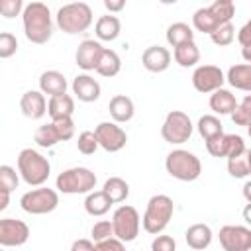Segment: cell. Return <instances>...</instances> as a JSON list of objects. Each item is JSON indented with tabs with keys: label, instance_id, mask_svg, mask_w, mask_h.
Returning <instances> with one entry per match:
<instances>
[{
	"label": "cell",
	"instance_id": "obj_1",
	"mask_svg": "<svg viewBox=\"0 0 251 251\" xmlns=\"http://www.w3.org/2000/svg\"><path fill=\"white\" fill-rule=\"evenodd\" d=\"M24 31L31 43H47L53 33L51 14L43 2H31L24 8Z\"/></svg>",
	"mask_w": 251,
	"mask_h": 251
},
{
	"label": "cell",
	"instance_id": "obj_2",
	"mask_svg": "<svg viewBox=\"0 0 251 251\" xmlns=\"http://www.w3.org/2000/svg\"><path fill=\"white\" fill-rule=\"evenodd\" d=\"M18 173L29 186H41L49 178L51 165L41 153L27 147V149H22L18 155Z\"/></svg>",
	"mask_w": 251,
	"mask_h": 251
},
{
	"label": "cell",
	"instance_id": "obj_3",
	"mask_svg": "<svg viewBox=\"0 0 251 251\" xmlns=\"http://www.w3.org/2000/svg\"><path fill=\"white\" fill-rule=\"evenodd\" d=\"M173 210H175V204L167 194L151 196L147 202L145 214H143V229L151 235L161 233L169 226V222L173 218Z\"/></svg>",
	"mask_w": 251,
	"mask_h": 251
},
{
	"label": "cell",
	"instance_id": "obj_4",
	"mask_svg": "<svg viewBox=\"0 0 251 251\" xmlns=\"http://www.w3.org/2000/svg\"><path fill=\"white\" fill-rule=\"evenodd\" d=\"M92 24V10L86 2H71L59 8L57 25L65 33H82Z\"/></svg>",
	"mask_w": 251,
	"mask_h": 251
},
{
	"label": "cell",
	"instance_id": "obj_5",
	"mask_svg": "<svg viewBox=\"0 0 251 251\" xmlns=\"http://www.w3.org/2000/svg\"><path fill=\"white\" fill-rule=\"evenodd\" d=\"M165 167H167V173L178 180H184V182H190V180H196L202 173V163L200 159L190 153V151H184V149H175L167 155L165 159Z\"/></svg>",
	"mask_w": 251,
	"mask_h": 251
},
{
	"label": "cell",
	"instance_id": "obj_6",
	"mask_svg": "<svg viewBox=\"0 0 251 251\" xmlns=\"http://www.w3.org/2000/svg\"><path fill=\"white\" fill-rule=\"evenodd\" d=\"M96 186V175L86 167H73L57 176V188L65 194H84Z\"/></svg>",
	"mask_w": 251,
	"mask_h": 251
},
{
	"label": "cell",
	"instance_id": "obj_7",
	"mask_svg": "<svg viewBox=\"0 0 251 251\" xmlns=\"http://www.w3.org/2000/svg\"><path fill=\"white\" fill-rule=\"evenodd\" d=\"M161 135L167 143H184L190 139L192 135V122L188 118V114L180 112V110H173L167 114L163 127H161Z\"/></svg>",
	"mask_w": 251,
	"mask_h": 251
},
{
	"label": "cell",
	"instance_id": "obj_8",
	"mask_svg": "<svg viewBox=\"0 0 251 251\" xmlns=\"http://www.w3.org/2000/svg\"><path fill=\"white\" fill-rule=\"evenodd\" d=\"M20 204H22L24 212L41 216V214H49V212H53L57 208L59 194L53 188H35V190L25 192L20 198Z\"/></svg>",
	"mask_w": 251,
	"mask_h": 251
},
{
	"label": "cell",
	"instance_id": "obj_9",
	"mask_svg": "<svg viewBox=\"0 0 251 251\" xmlns=\"http://www.w3.org/2000/svg\"><path fill=\"white\" fill-rule=\"evenodd\" d=\"M112 227H114V235L127 243L133 241L139 233V214L133 206H120L114 216H112Z\"/></svg>",
	"mask_w": 251,
	"mask_h": 251
},
{
	"label": "cell",
	"instance_id": "obj_10",
	"mask_svg": "<svg viewBox=\"0 0 251 251\" xmlns=\"http://www.w3.org/2000/svg\"><path fill=\"white\" fill-rule=\"evenodd\" d=\"M247 147H245V141L241 135H235V133H216L212 137L206 139V151L212 155V157H233V155H239L243 153Z\"/></svg>",
	"mask_w": 251,
	"mask_h": 251
},
{
	"label": "cell",
	"instance_id": "obj_11",
	"mask_svg": "<svg viewBox=\"0 0 251 251\" xmlns=\"http://www.w3.org/2000/svg\"><path fill=\"white\" fill-rule=\"evenodd\" d=\"M94 135H96V141L102 149L110 151V153H116L120 149L126 147V141H127V135L126 131L116 124V122H100L94 129Z\"/></svg>",
	"mask_w": 251,
	"mask_h": 251
},
{
	"label": "cell",
	"instance_id": "obj_12",
	"mask_svg": "<svg viewBox=\"0 0 251 251\" xmlns=\"http://www.w3.org/2000/svg\"><path fill=\"white\" fill-rule=\"evenodd\" d=\"M224 251H249L251 249V229L245 226H224L218 233Z\"/></svg>",
	"mask_w": 251,
	"mask_h": 251
},
{
	"label": "cell",
	"instance_id": "obj_13",
	"mask_svg": "<svg viewBox=\"0 0 251 251\" xmlns=\"http://www.w3.org/2000/svg\"><path fill=\"white\" fill-rule=\"evenodd\" d=\"M29 227L22 220L4 218L0 220V245L2 247H20L27 241Z\"/></svg>",
	"mask_w": 251,
	"mask_h": 251
},
{
	"label": "cell",
	"instance_id": "obj_14",
	"mask_svg": "<svg viewBox=\"0 0 251 251\" xmlns=\"http://www.w3.org/2000/svg\"><path fill=\"white\" fill-rule=\"evenodd\" d=\"M226 76L220 67L216 65H200L192 73V84L198 92H212L224 84Z\"/></svg>",
	"mask_w": 251,
	"mask_h": 251
},
{
	"label": "cell",
	"instance_id": "obj_15",
	"mask_svg": "<svg viewBox=\"0 0 251 251\" xmlns=\"http://www.w3.org/2000/svg\"><path fill=\"white\" fill-rule=\"evenodd\" d=\"M102 45L94 39H84L78 47H76V53H75V59H76V65L84 71H94L98 61H100V55H102Z\"/></svg>",
	"mask_w": 251,
	"mask_h": 251
},
{
	"label": "cell",
	"instance_id": "obj_16",
	"mask_svg": "<svg viewBox=\"0 0 251 251\" xmlns=\"http://www.w3.org/2000/svg\"><path fill=\"white\" fill-rule=\"evenodd\" d=\"M141 63L151 73H163L171 65V53H169V49H165L161 45H151L143 51Z\"/></svg>",
	"mask_w": 251,
	"mask_h": 251
},
{
	"label": "cell",
	"instance_id": "obj_17",
	"mask_svg": "<svg viewBox=\"0 0 251 251\" xmlns=\"http://www.w3.org/2000/svg\"><path fill=\"white\" fill-rule=\"evenodd\" d=\"M20 110L24 112V116H27L31 120L41 118L47 112V102H45L43 92H39V90L24 92V96L20 98Z\"/></svg>",
	"mask_w": 251,
	"mask_h": 251
},
{
	"label": "cell",
	"instance_id": "obj_18",
	"mask_svg": "<svg viewBox=\"0 0 251 251\" xmlns=\"http://www.w3.org/2000/svg\"><path fill=\"white\" fill-rule=\"evenodd\" d=\"M73 92L82 102H94L100 98V84L90 75H78L73 80Z\"/></svg>",
	"mask_w": 251,
	"mask_h": 251
},
{
	"label": "cell",
	"instance_id": "obj_19",
	"mask_svg": "<svg viewBox=\"0 0 251 251\" xmlns=\"http://www.w3.org/2000/svg\"><path fill=\"white\" fill-rule=\"evenodd\" d=\"M39 88L43 94H49V96L63 94L67 92V78L59 71H45L39 76Z\"/></svg>",
	"mask_w": 251,
	"mask_h": 251
},
{
	"label": "cell",
	"instance_id": "obj_20",
	"mask_svg": "<svg viewBox=\"0 0 251 251\" xmlns=\"http://www.w3.org/2000/svg\"><path fill=\"white\" fill-rule=\"evenodd\" d=\"M108 110H110V116L114 122H127L133 118V102L129 96L126 94H116L112 96L110 104H108Z\"/></svg>",
	"mask_w": 251,
	"mask_h": 251
},
{
	"label": "cell",
	"instance_id": "obj_21",
	"mask_svg": "<svg viewBox=\"0 0 251 251\" xmlns=\"http://www.w3.org/2000/svg\"><path fill=\"white\" fill-rule=\"evenodd\" d=\"M184 237H186V243H188L190 249L200 251V249H206L210 245V241H212V229L206 224H194V226H190L186 229Z\"/></svg>",
	"mask_w": 251,
	"mask_h": 251
},
{
	"label": "cell",
	"instance_id": "obj_22",
	"mask_svg": "<svg viewBox=\"0 0 251 251\" xmlns=\"http://www.w3.org/2000/svg\"><path fill=\"white\" fill-rule=\"evenodd\" d=\"M73 112H75V100L67 92L55 94L47 102V114L51 116V120L61 118V116H73Z\"/></svg>",
	"mask_w": 251,
	"mask_h": 251
},
{
	"label": "cell",
	"instance_id": "obj_23",
	"mask_svg": "<svg viewBox=\"0 0 251 251\" xmlns=\"http://www.w3.org/2000/svg\"><path fill=\"white\" fill-rule=\"evenodd\" d=\"M96 35H98V39H102V41H112V39H116L118 35H120V29H122V24H120V20L116 18V16H110V14H106V16H100L98 20H96Z\"/></svg>",
	"mask_w": 251,
	"mask_h": 251
},
{
	"label": "cell",
	"instance_id": "obj_24",
	"mask_svg": "<svg viewBox=\"0 0 251 251\" xmlns=\"http://www.w3.org/2000/svg\"><path fill=\"white\" fill-rule=\"evenodd\" d=\"M227 82L233 88L251 90V65L249 63H239V65L229 67V71H227Z\"/></svg>",
	"mask_w": 251,
	"mask_h": 251
},
{
	"label": "cell",
	"instance_id": "obj_25",
	"mask_svg": "<svg viewBox=\"0 0 251 251\" xmlns=\"http://www.w3.org/2000/svg\"><path fill=\"white\" fill-rule=\"evenodd\" d=\"M120 69H122V61H120L118 53L104 47L102 49V55H100V61H98V65H96L94 71L100 76H116L120 73Z\"/></svg>",
	"mask_w": 251,
	"mask_h": 251
},
{
	"label": "cell",
	"instance_id": "obj_26",
	"mask_svg": "<svg viewBox=\"0 0 251 251\" xmlns=\"http://www.w3.org/2000/svg\"><path fill=\"white\" fill-rule=\"evenodd\" d=\"M214 94L210 96V108L216 112V114H229L233 108H235V104H237V100H235V96L229 92V90H226V88H216V90H212Z\"/></svg>",
	"mask_w": 251,
	"mask_h": 251
},
{
	"label": "cell",
	"instance_id": "obj_27",
	"mask_svg": "<svg viewBox=\"0 0 251 251\" xmlns=\"http://www.w3.org/2000/svg\"><path fill=\"white\" fill-rule=\"evenodd\" d=\"M104 194L110 198L112 204H120L129 196V184L122 176H110L104 182Z\"/></svg>",
	"mask_w": 251,
	"mask_h": 251
},
{
	"label": "cell",
	"instance_id": "obj_28",
	"mask_svg": "<svg viewBox=\"0 0 251 251\" xmlns=\"http://www.w3.org/2000/svg\"><path fill=\"white\" fill-rule=\"evenodd\" d=\"M173 57L180 67H192L200 61V51H198V47L192 39V41H184V43L176 45L175 51H173Z\"/></svg>",
	"mask_w": 251,
	"mask_h": 251
},
{
	"label": "cell",
	"instance_id": "obj_29",
	"mask_svg": "<svg viewBox=\"0 0 251 251\" xmlns=\"http://www.w3.org/2000/svg\"><path fill=\"white\" fill-rule=\"evenodd\" d=\"M112 202L110 198L104 194V190H96V192H88L86 200H84V210L90 216H104L110 210Z\"/></svg>",
	"mask_w": 251,
	"mask_h": 251
},
{
	"label": "cell",
	"instance_id": "obj_30",
	"mask_svg": "<svg viewBox=\"0 0 251 251\" xmlns=\"http://www.w3.org/2000/svg\"><path fill=\"white\" fill-rule=\"evenodd\" d=\"M192 39H194V31L184 22H176V24H171L167 27V41L173 47H176V45H180L184 41H192Z\"/></svg>",
	"mask_w": 251,
	"mask_h": 251
},
{
	"label": "cell",
	"instance_id": "obj_31",
	"mask_svg": "<svg viewBox=\"0 0 251 251\" xmlns=\"http://www.w3.org/2000/svg\"><path fill=\"white\" fill-rule=\"evenodd\" d=\"M227 173L233 178H245V176H249L251 167H249V151L247 149L243 153H239V155L227 157Z\"/></svg>",
	"mask_w": 251,
	"mask_h": 251
},
{
	"label": "cell",
	"instance_id": "obj_32",
	"mask_svg": "<svg viewBox=\"0 0 251 251\" xmlns=\"http://www.w3.org/2000/svg\"><path fill=\"white\" fill-rule=\"evenodd\" d=\"M210 14L214 16V20L220 24H227L231 22L233 14H235V6H233V0H214L212 6H208Z\"/></svg>",
	"mask_w": 251,
	"mask_h": 251
},
{
	"label": "cell",
	"instance_id": "obj_33",
	"mask_svg": "<svg viewBox=\"0 0 251 251\" xmlns=\"http://www.w3.org/2000/svg\"><path fill=\"white\" fill-rule=\"evenodd\" d=\"M192 25L202 31V33H212L216 27H218V22L214 20V16L210 14L208 8H198L194 14H192Z\"/></svg>",
	"mask_w": 251,
	"mask_h": 251
},
{
	"label": "cell",
	"instance_id": "obj_34",
	"mask_svg": "<svg viewBox=\"0 0 251 251\" xmlns=\"http://www.w3.org/2000/svg\"><path fill=\"white\" fill-rule=\"evenodd\" d=\"M229 116L235 126H249L251 124V96L247 94L239 104H235V108L229 112Z\"/></svg>",
	"mask_w": 251,
	"mask_h": 251
},
{
	"label": "cell",
	"instance_id": "obj_35",
	"mask_svg": "<svg viewBox=\"0 0 251 251\" xmlns=\"http://www.w3.org/2000/svg\"><path fill=\"white\" fill-rule=\"evenodd\" d=\"M222 131H224V126H222L220 118H216L212 114H206V116H202L198 120V133L204 139H208V137H212L216 133H222Z\"/></svg>",
	"mask_w": 251,
	"mask_h": 251
},
{
	"label": "cell",
	"instance_id": "obj_36",
	"mask_svg": "<svg viewBox=\"0 0 251 251\" xmlns=\"http://www.w3.org/2000/svg\"><path fill=\"white\" fill-rule=\"evenodd\" d=\"M18 173L14 167L10 165H0V192H6V194H12L16 188H18Z\"/></svg>",
	"mask_w": 251,
	"mask_h": 251
},
{
	"label": "cell",
	"instance_id": "obj_37",
	"mask_svg": "<svg viewBox=\"0 0 251 251\" xmlns=\"http://www.w3.org/2000/svg\"><path fill=\"white\" fill-rule=\"evenodd\" d=\"M33 139H35V143H37L39 147H53V145L59 141V137H57V131H55L53 124L39 126V127L35 129Z\"/></svg>",
	"mask_w": 251,
	"mask_h": 251
},
{
	"label": "cell",
	"instance_id": "obj_38",
	"mask_svg": "<svg viewBox=\"0 0 251 251\" xmlns=\"http://www.w3.org/2000/svg\"><path fill=\"white\" fill-rule=\"evenodd\" d=\"M51 124H53V127H55V131H57L59 141H67V139H71V137L75 135V122H73L71 116L55 118V120H51Z\"/></svg>",
	"mask_w": 251,
	"mask_h": 251
},
{
	"label": "cell",
	"instance_id": "obj_39",
	"mask_svg": "<svg viewBox=\"0 0 251 251\" xmlns=\"http://www.w3.org/2000/svg\"><path fill=\"white\" fill-rule=\"evenodd\" d=\"M233 35H235V27L231 25V22L220 24V25L210 33V37H212V41H214L216 45H229V43L233 41Z\"/></svg>",
	"mask_w": 251,
	"mask_h": 251
},
{
	"label": "cell",
	"instance_id": "obj_40",
	"mask_svg": "<svg viewBox=\"0 0 251 251\" xmlns=\"http://www.w3.org/2000/svg\"><path fill=\"white\" fill-rule=\"evenodd\" d=\"M18 51V39L10 31H0V59H8Z\"/></svg>",
	"mask_w": 251,
	"mask_h": 251
},
{
	"label": "cell",
	"instance_id": "obj_41",
	"mask_svg": "<svg viewBox=\"0 0 251 251\" xmlns=\"http://www.w3.org/2000/svg\"><path fill=\"white\" fill-rule=\"evenodd\" d=\"M76 147H78V151H80L82 155H92V153L98 149V141H96L94 131H88V129L82 131V133L78 135Z\"/></svg>",
	"mask_w": 251,
	"mask_h": 251
},
{
	"label": "cell",
	"instance_id": "obj_42",
	"mask_svg": "<svg viewBox=\"0 0 251 251\" xmlns=\"http://www.w3.org/2000/svg\"><path fill=\"white\" fill-rule=\"evenodd\" d=\"M24 8V0H0V16L16 18Z\"/></svg>",
	"mask_w": 251,
	"mask_h": 251
},
{
	"label": "cell",
	"instance_id": "obj_43",
	"mask_svg": "<svg viewBox=\"0 0 251 251\" xmlns=\"http://www.w3.org/2000/svg\"><path fill=\"white\" fill-rule=\"evenodd\" d=\"M94 251H124V241H120L116 235H110L106 239L94 241Z\"/></svg>",
	"mask_w": 251,
	"mask_h": 251
},
{
	"label": "cell",
	"instance_id": "obj_44",
	"mask_svg": "<svg viewBox=\"0 0 251 251\" xmlns=\"http://www.w3.org/2000/svg\"><path fill=\"white\" fill-rule=\"evenodd\" d=\"M110 235H114V227H112V222H106V220H102V222H96V224L92 226V239H94V241L106 239V237H110Z\"/></svg>",
	"mask_w": 251,
	"mask_h": 251
},
{
	"label": "cell",
	"instance_id": "obj_45",
	"mask_svg": "<svg viewBox=\"0 0 251 251\" xmlns=\"http://www.w3.org/2000/svg\"><path fill=\"white\" fill-rule=\"evenodd\" d=\"M175 247H176V243H175V239L169 237V235H159V237H155L153 243H151V249H153V251H175Z\"/></svg>",
	"mask_w": 251,
	"mask_h": 251
},
{
	"label": "cell",
	"instance_id": "obj_46",
	"mask_svg": "<svg viewBox=\"0 0 251 251\" xmlns=\"http://www.w3.org/2000/svg\"><path fill=\"white\" fill-rule=\"evenodd\" d=\"M237 41H239L241 47L251 45V22H247V24L237 31Z\"/></svg>",
	"mask_w": 251,
	"mask_h": 251
},
{
	"label": "cell",
	"instance_id": "obj_47",
	"mask_svg": "<svg viewBox=\"0 0 251 251\" xmlns=\"http://www.w3.org/2000/svg\"><path fill=\"white\" fill-rule=\"evenodd\" d=\"M71 251H94V241L88 239H78L71 245Z\"/></svg>",
	"mask_w": 251,
	"mask_h": 251
},
{
	"label": "cell",
	"instance_id": "obj_48",
	"mask_svg": "<svg viewBox=\"0 0 251 251\" xmlns=\"http://www.w3.org/2000/svg\"><path fill=\"white\" fill-rule=\"evenodd\" d=\"M104 6L108 12H122L126 6V0H104Z\"/></svg>",
	"mask_w": 251,
	"mask_h": 251
},
{
	"label": "cell",
	"instance_id": "obj_49",
	"mask_svg": "<svg viewBox=\"0 0 251 251\" xmlns=\"http://www.w3.org/2000/svg\"><path fill=\"white\" fill-rule=\"evenodd\" d=\"M8 204H10V194L0 192V212H2V210H6V208H8Z\"/></svg>",
	"mask_w": 251,
	"mask_h": 251
},
{
	"label": "cell",
	"instance_id": "obj_50",
	"mask_svg": "<svg viewBox=\"0 0 251 251\" xmlns=\"http://www.w3.org/2000/svg\"><path fill=\"white\" fill-rule=\"evenodd\" d=\"M243 194H245V200L251 202V182H245V186H243Z\"/></svg>",
	"mask_w": 251,
	"mask_h": 251
},
{
	"label": "cell",
	"instance_id": "obj_51",
	"mask_svg": "<svg viewBox=\"0 0 251 251\" xmlns=\"http://www.w3.org/2000/svg\"><path fill=\"white\" fill-rule=\"evenodd\" d=\"M243 216H245V222H251V220H249V204L245 206V212H243Z\"/></svg>",
	"mask_w": 251,
	"mask_h": 251
},
{
	"label": "cell",
	"instance_id": "obj_52",
	"mask_svg": "<svg viewBox=\"0 0 251 251\" xmlns=\"http://www.w3.org/2000/svg\"><path fill=\"white\" fill-rule=\"evenodd\" d=\"M159 2H161V4H176L178 0H159Z\"/></svg>",
	"mask_w": 251,
	"mask_h": 251
}]
</instances>
